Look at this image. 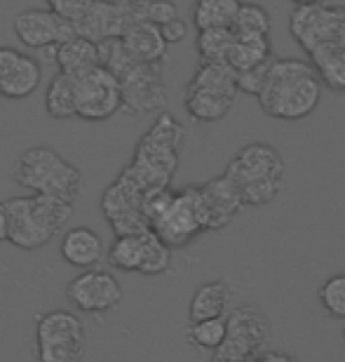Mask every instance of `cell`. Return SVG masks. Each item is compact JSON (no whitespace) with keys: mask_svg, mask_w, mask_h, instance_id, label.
<instances>
[{"mask_svg":"<svg viewBox=\"0 0 345 362\" xmlns=\"http://www.w3.org/2000/svg\"><path fill=\"white\" fill-rule=\"evenodd\" d=\"M66 299L78 313L85 315H106L120 306L122 285L111 271L87 269L75 275L66 287Z\"/></svg>","mask_w":345,"mask_h":362,"instance_id":"obj_12","label":"cell"},{"mask_svg":"<svg viewBox=\"0 0 345 362\" xmlns=\"http://www.w3.org/2000/svg\"><path fill=\"white\" fill-rule=\"evenodd\" d=\"M226 341L214 358L228 362H251L268 351L272 325L258 303H240L226 315Z\"/></svg>","mask_w":345,"mask_h":362,"instance_id":"obj_9","label":"cell"},{"mask_svg":"<svg viewBox=\"0 0 345 362\" xmlns=\"http://www.w3.org/2000/svg\"><path fill=\"white\" fill-rule=\"evenodd\" d=\"M230 296H233V292H230V285L226 280H210V282H205V285H200L188 306L190 322L226 317Z\"/></svg>","mask_w":345,"mask_h":362,"instance_id":"obj_21","label":"cell"},{"mask_svg":"<svg viewBox=\"0 0 345 362\" xmlns=\"http://www.w3.org/2000/svg\"><path fill=\"white\" fill-rule=\"evenodd\" d=\"M12 28L21 45L33 49V52L49 45H63L66 40L78 35L75 24L59 17L49 7H45V10H35V7L21 10L19 14H14Z\"/></svg>","mask_w":345,"mask_h":362,"instance_id":"obj_15","label":"cell"},{"mask_svg":"<svg viewBox=\"0 0 345 362\" xmlns=\"http://www.w3.org/2000/svg\"><path fill=\"white\" fill-rule=\"evenodd\" d=\"M122 42L132 52L136 62L143 64H162L167 57V42H164L160 26L150 24V21H136L122 35Z\"/></svg>","mask_w":345,"mask_h":362,"instance_id":"obj_20","label":"cell"},{"mask_svg":"<svg viewBox=\"0 0 345 362\" xmlns=\"http://www.w3.org/2000/svg\"><path fill=\"white\" fill-rule=\"evenodd\" d=\"M45 5L52 12H56L59 17L68 19L71 24H80V21L87 17V12L92 10L95 0H45Z\"/></svg>","mask_w":345,"mask_h":362,"instance_id":"obj_32","label":"cell"},{"mask_svg":"<svg viewBox=\"0 0 345 362\" xmlns=\"http://www.w3.org/2000/svg\"><path fill=\"white\" fill-rule=\"evenodd\" d=\"M146 233L115 235L109 252H106V262H109V266H113L115 271L141 273L143 257H146Z\"/></svg>","mask_w":345,"mask_h":362,"instance_id":"obj_24","label":"cell"},{"mask_svg":"<svg viewBox=\"0 0 345 362\" xmlns=\"http://www.w3.org/2000/svg\"><path fill=\"white\" fill-rule=\"evenodd\" d=\"M242 0H195L193 3V24L198 31L207 28H233Z\"/></svg>","mask_w":345,"mask_h":362,"instance_id":"obj_25","label":"cell"},{"mask_svg":"<svg viewBox=\"0 0 345 362\" xmlns=\"http://www.w3.org/2000/svg\"><path fill=\"white\" fill-rule=\"evenodd\" d=\"M235 33V31H233ZM272 57V47H270V35H240L235 33L233 47H230L228 54V66L235 71V74H242V71L256 69L261 64H268Z\"/></svg>","mask_w":345,"mask_h":362,"instance_id":"obj_23","label":"cell"},{"mask_svg":"<svg viewBox=\"0 0 345 362\" xmlns=\"http://www.w3.org/2000/svg\"><path fill=\"white\" fill-rule=\"evenodd\" d=\"M212 362H228V360H219V358H212Z\"/></svg>","mask_w":345,"mask_h":362,"instance_id":"obj_39","label":"cell"},{"mask_svg":"<svg viewBox=\"0 0 345 362\" xmlns=\"http://www.w3.org/2000/svg\"><path fill=\"white\" fill-rule=\"evenodd\" d=\"M284 172L286 163L272 144L251 141L230 158L224 175L233 181L244 207H263L282 191Z\"/></svg>","mask_w":345,"mask_h":362,"instance_id":"obj_3","label":"cell"},{"mask_svg":"<svg viewBox=\"0 0 345 362\" xmlns=\"http://www.w3.org/2000/svg\"><path fill=\"white\" fill-rule=\"evenodd\" d=\"M148 191L127 170L115 177L102 193V212L115 235H136L150 230V221L143 212Z\"/></svg>","mask_w":345,"mask_h":362,"instance_id":"obj_10","label":"cell"},{"mask_svg":"<svg viewBox=\"0 0 345 362\" xmlns=\"http://www.w3.org/2000/svg\"><path fill=\"white\" fill-rule=\"evenodd\" d=\"M176 17H178V10L171 0H148L146 21H150V24L162 26L171 19H176Z\"/></svg>","mask_w":345,"mask_h":362,"instance_id":"obj_34","label":"cell"},{"mask_svg":"<svg viewBox=\"0 0 345 362\" xmlns=\"http://www.w3.org/2000/svg\"><path fill=\"white\" fill-rule=\"evenodd\" d=\"M235 33L233 28H207L198 33V54L200 62L207 64H226L230 47H233Z\"/></svg>","mask_w":345,"mask_h":362,"instance_id":"obj_28","label":"cell"},{"mask_svg":"<svg viewBox=\"0 0 345 362\" xmlns=\"http://www.w3.org/2000/svg\"><path fill=\"white\" fill-rule=\"evenodd\" d=\"M317 299L329 317L345 320V271L329 275V278L322 282L317 289Z\"/></svg>","mask_w":345,"mask_h":362,"instance_id":"obj_29","label":"cell"},{"mask_svg":"<svg viewBox=\"0 0 345 362\" xmlns=\"http://www.w3.org/2000/svg\"><path fill=\"white\" fill-rule=\"evenodd\" d=\"M10 240V212H7V200L0 202V243Z\"/></svg>","mask_w":345,"mask_h":362,"instance_id":"obj_37","label":"cell"},{"mask_svg":"<svg viewBox=\"0 0 345 362\" xmlns=\"http://www.w3.org/2000/svg\"><path fill=\"white\" fill-rule=\"evenodd\" d=\"M289 33L305 54L313 52L325 40L345 33V7L327 3L293 7L289 14Z\"/></svg>","mask_w":345,"mask_h":362,"instance_id":"obj_13","label":"cell"},{"mask_svg":"<svg viewBox=\"0 0 345 362\" xmlns=\"http://www.w3.org/2000/svg\"><path fill=\"white\" fill-rule=\"evenodd\" d=\"M160 33L167 45H176V42H181L186 35H188V24H186L181 17H176V19L167 21V24H162Z\"/></svg>","mask_w":345,"mask_h":362,"instance_id":"obj_35","label":"cell"},{"mask_svg":"<svg viewBox=\"0 0 345 362\" xmlns=\"http://www.w3.org/2000/svg\"><path fill=\"white\" fill-rule=\"evenodd\" d=\"M45 111L52 120L78 118L75 106V81L66 74H56L47 85L45 92Z\"/></svg>","mask_w":345,"mask_h":362,"instance_id":"obj_26","label":"cell"},{"mask_svg":"<svg viewBox=\"0 0 345 362\" xmlns=\"http://www.w3.org/2000/svg\"><path fill=\"white\" fill-rule=\"evenodd\" d=\"M270 62L261 64V66H256V69H249V71L237 74V88H240V92H247V94H254V97H258L261 90H263V85H265V78H268Z\"/></svg>","mask_w":345,"mask_h":362,"instance_id":"obj_33","label":"cell"},{"mask_svg":"<svg viewBox=\"0 0 345 362\" xmlns=\"http://www.w3.org/2000/svg\"><path fill=\"white\" fill-rule=\"evenodd\" d=\"M237 92H240V88H237V74L228 64L200 62L190 83L186 85V113L190 115V120L202 122V125L219 122L230 113Z\"/></svg>","mask_w":345,"mask_h":362,"instance_id":"obj_7","label":"cell"},{"mask_svg":"<svg viewBox=\"0 0 345 362\" xmlns=\"http://www.w3.org/2000/svg\"><path fill=\"white\" fill-rule=\"evenodd\" d=\"M228 322L226 317H214V320H200L190 322L186 329V344L193 346L195 351H214L221 349V344L226 341Z\"/></svg>","mask_w":345,"mask_h":362,"instance_id":"obj_27","label":"cell"},{"mask_svg":"<svg viewBox=\"0 0 345 362\" xmlns=\"http://www.w3.org/2000/svg\"><path fill=\"white\" fill-rule=\"evenodd\" d=\"M251 362H298V360L293 358L291 353H284V351H265Z\"/></svg>","mask_w":345,"mask_h":362,"instance_id":"obj_36","label":"cell"},{"mask_svg":"<svg viewBox=\"0 0 345 362\" xmlns=\"http://www.w3.org/2000/svg\"><path fill=\"white\" fill-rule=\"evenodd\" d=\"M97 66H102V62H99V42L75 35V38L59 45V52H56V69H59V74L78 78Z\"/></svg>","mask_w":345,"mask_h":362,"instance_id":"obj_22","label":"cell"},{"mask_svg":"<svg viewBox=\"0 0 345 362\" xmlns=\"http://www.w3.org/2000/svg\"><path fill=\"white\" fill-rule=\"evenodd\" d=\"M14 184L31 193L52 195L68 202H78L83 191V172L71 165L59 151L52 146H33L26 148L17 158L12 170Z\"/></svg>","mask_w":345,"mask_h":362,"instance_id":"obj_6","label":"cell"},{"mask_svg":"<svg viewBox=\"0 0 345 362\" xmlns=\"http://www.w3.org/2000/svg\"><path fill=\"white\" fill-rule=\"evenodd\" d=\"M106 245L102 240V235L95 228L87 226H75L63 233L61 245H59V255L68 266L75 269H97L99 264L106 259Z\"/></svg>","mask_w":345,"mask_h":362,"instance_id":"obj_18","label":"cell"},{"mask_svg":"<svg viewBox=\"0 0 345 362\" xmlns=\"http://www.w3.org/2000/svg\"><path fill=\"white\" fill-rule=\"evenodd\" d=\"M42 66L33 54L0 45V97L26 99L40 88Z\"/></svg>","mask_w":345,"mask_h":362,"instance_id":"obj_16","label":"cell"},{"mask_svg":"<svg viewBox=\"0 0 345 362\" xmlns=\"http://www.w3.org/2000/svg\"><path fill=\"white\" fill-rule=\"evenodd\" d=\"M122 88V111L129 115H143L157 111L167 101L162 64H132L125 74L118 76Z\"/></svg>","mask_w":345,"mask_h":362,"instance_id":"obj_14","label":"cell"},{"mask_svg":"<svg viewBox=\"0 0 345 362\" xmlns=\"http://www.w3.org/2000/svg\"><path fill=\"white\" fill-rule=\"evenodd\" d=\"M308 62L320 74L327 90L345 92V33L334 35L308 52Z\"/></svg>","mask_w":345,"mask_h":362,"instance_id":"obj_19","label":"cell"},{"mask_svg":"<svg viewBox=\"0 0 345 362\" xmlns=\"http://www.w3.org/2000/svg\"><path fill=\"white\" fill-rule=\"evenodd\" d=\"M35 360L83 362L87 353V332L78 313L56 308L35 317Z\"/></svg>","mask_w":345,"mask_h":362,"instance_id":"obj_8","label":"cell"},{"mask_svg":"<svg viewBox=\"0 0 345 362\" xmlns=\"http://www.w3.org/2000/svg\"><path fill=\"white\" fill-rule=\"evenodd\" d=\"M322 92L325 83L310 62L279 57L270 62L268 78L256 99L268 118L296 122L315 113L322 101Z\"/></svg>","mask_w":345,"mask_h":362,"instance_id":"obj_1","label":"cell"},{"mask_svg":"<svg viewBox=\"0 0 345 362\" xmlns=\"http://www.w3.org/2000/svg\"><path fill=\"white\" fill-rule=\"evenodd\" d=\"M233 31L240 35H270V14L258 3H242Z\"/></svg>","mask_w":345,"mask_h":362,"instance_id":"obj_31","label":"cell"},{"mask_svg":"<svg viewBox=\"0 0 345 362\" xmlns=\"http://www.w3.org/2000/svg\"><path fill=\"white\" fill-rule=\"evenodd\" d=\"M198 198H200V209H202L205 219V230H224L230 221L244 209V202L237 193L226 175L214 177L205 181L202 186H198Z\"/></svg>","mask_w":345,"mask_h":362,"instance_id":"obj_17","label":"cell"},{"mask_svg":"<svg viewBox=\"0 0 345 362\" xmlns=\"http://www.w3.org/2000/svg\"><path fill=\"white\" fill-rule=\"evenodd\" d=\"M143 212L150 221V230H155L171 250L183 247L207 233L198 186H186L181 191L160 188V191L148 193Z\"/></svg>","mask_w":345,"mask_h":362,"instance_id":"obj_5","label":"cell"},{"mask_svg":"<svg viewBox=\"0 0 345 362\" xmlns=\"http://www.w3.org/2000/svg\"><path fill=\"white\" fill-rule=\"evenodd\" d=\"M171 266V247L162 240L155 230L146 233V257H143V266L139 275L146 278H155V275L167 273Z\"/></svg>","mask_w":345,"mask_h":362,"instance_id":"obj_30","label":"cell"},{"mask_svg":"<svg viewBox=\"0 0 345 362\" xmlns=\"http://www.w3.org/2000/svg\"><path fill=\"white\" fill-rule=\"evenodd\" d=\"M186 139V129L171 113H160L157 120L148 127V132L136 144L132 163L127 165V172L148 193L171 188L181 158V144Z\"/></svg>","mask_w":345,"mask_h":362,"instance_id":"obj_2","label":"cell"},{"mask_svg":"<svg viewBox=\"0 0 345 362\" xmlns=\"http://www.w3.org/2000/svg\"><path fill=\"white\" fill-rule=\"evenodd\" d=\"M343 344H345V327H343Z\"/></svg>","mask_w":345,"mask_h":362,"instance_id":"obj_40","label":"cell"},{"mask_svg":"<svg viewBox=\"0 0 345 362\" xmlns=\"http://www.w3.org/2000/svg\"><path fill=\"white\" fill-rule=\"evenodd\" d=\"M291 3L296 7H305V5H317V3H322V0H291Z\"/></svg>","mask_w":345,"mask_h":362,"instance_id":"obj_38","label":"cell"},{"mask_svg":"<svg viewBox=\"0 0 345 362\" xmlns=\"http://www.w3.org/2000/svg\"><path fill=\"white\" fill-rule=\"evenodd\" d=\"M73 209V202L40 193L7 200V212H10V240L7 243L26 252L45 247L56 233L66 228Z\"/></svg>","mask_w":345,"mask_h":362,"instance_id":"obj_4","label":"cell"},{"mask_svg":"<svg viewBox=\"0 0 345 362\" xmlns=\"http://www.w3.org/2000/svg\"><path fill=\"white\" fill-rule=\"evenodd\" d=\"M75 81L78 118L85 122H104L122 111V88L118 76L106 66H97Z\"/></svg>","mask_w":345,"mask_h":362,"instance_id":"obj_11","label":"cell"}]
</instances>
